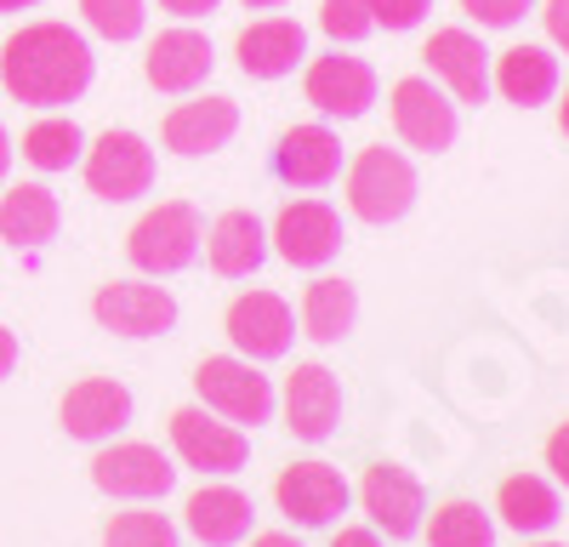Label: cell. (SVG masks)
<instances>
[{
	"mask_svg": "<svg viewBox=\"0 0 569 547\" xmlns=\"http://www.w3.org/2000/svg\"><path fill=\"white\" fill-rule=\"evenodd\" d=\"M421 58H427V69H433L456 91V103L479 109L490 98V52L479 46V34H467V29H433V34H427V46H421Z\"/></svg>",
	"mask_w": 569,
	"mask_h": 547,
	"instance_id": "9a60e30c",
	"label": "cell"
},
{
	"mask_svg": "<svg viewBox=\"0 0 569 547\" xmlns=\"http://www.w3.org/2000/svg\"><path fill=\"white\" fill-rule=\"evenodd\" d=\"M86 189L98 200H137L154 189V149L137 131H103L86 149Z\"/></svg>",
	"mask_w": 569,
	"mask_h": 547,
	"instance_id": "5b68a950",
	"label": "cell"
},
{
	"mask_svg": "<svg viewBox=\"0 0 569 547\" xmlns=\"http://www.w3.org/2000/svg\"><path fill=\"white\" fill-rule=\"evenodd\" d=\"M240 69L251 74V80H284L302 58H308V34H302V23L297 18H262V23H251L246 34H240Z\"/></svg>",
	"mask_w": 569,
	"mask_h": 547,
	"instance_id": "ffe728a7",
	"label": "cell"
},
{
	"mask_svg": "<svg viewBox=\"0 0 569 547\" xmlns=\"http://www.w3.org/2000/svg\"><path fill=\"white\" fill-rule=\"evenodd\" d=\"M337 422H342V382L313 359L297 365V371L284 377V428L308 445H319V439L337 434Z\"/></svg>",
	"mask_w": 569,
	"mask_h": 547,
	"instance_id": "5bb4252c",
	"label": "cell"
},
{
	"mask_svg": "<svg viewBox=\"0 0 569 547\" xmlns=\"http://www.w3.org/2000/svg\"><path fill=\"white\" fill-rule=\"evenodd\" d=\"M18 371V337L7 331V326H0V382H7Z\"/></svg>",
	"mask_w": 569,
	"mask_h": 547,
	"instance_id": "74e56055",
	"label": "cell"
},
{
	"mask_svg": "<svg viewBox=\"0 0 569 547\" xmlns=\"http://www.w3.org/2000/svg\"><path fill=\"white\" fill-rule=\"evenodd\" d=\"M330 547H382V541H376V530H353V525H342L337 536H330Z\"/></svg>",
	"mask_w": 569,
	"mask_h": 547,
	"instance_id": "f35d334b",
	"label": "cell"
},
{
	"mask_svg": "<svg viewBox=\"0 0 569 547\" xmlns=\"http://www.w3.org/2000/svg\"><path fill=\"white\" fill-rule=\"evenodd\" d=\"M536 547H558V541H536Z\"/></svg>",
	"mask_w": 569,
	"mask_h": 547,
	"instance_id": "f6af8a7d",
	"label": "cell"
},
{
	"mask_svg": "<svg viewBox=\"0 0 569 547\" xmlns=\"http://www.w3.org/2000/svg\"><path fill=\"white\" fill-rule=\"evenodd\" d=\"M348 206L359 222H376V228L399 222L416 206V166L388 143H370L348 171Z\"/></svg>",
	"mask_w": 569,
	"mask_h": 547,
	"instance_id": "3957f363",
	"label": "cell"
},
{
	"mask_svg": "<svg viewBox=\"0 0 569 547\" xmlns=\"http://www.w3.org/2000/svg\"><path fill=\"white\" fill-rule=\"evenodd\" d=\"M251 547H302V541L284 536V530H268V536H251Z\"/></svg>",
	"mask_w": 569,
	"mask_h": 547,
	"instance_id": "ab89813d",
	"label": "cell"
},
{
	"mask_svg": "<svg viewBox=\"0 0 569 547\" xmlns=\"http://www.w3.org/2000/svg\"><path fill=\"white\" fill-rule=\"evenodd\" d=\"M171 445L200 474H240L251 463V439L233 422H217L211 410H194V405L171 410Z\"/></svg>",
	"mask_w": 569,
	"mask_h": 547,
	"instance_id": "ba28073f",
	"label": "cell"
},
{
	"mask_svg": "<svg viewBox=\"0 0 569 547\" xmlns=\"http://www.w3.org/2000/svg\"><path fill=\"white\" fill-rule=\"evenodd\" d=\"M359 501H365V514L376 519V530H388V536H416V530H421V514H427L421 479L405 474V468H393V463L365 468Z\"/></svg>",
	"mask_w": 569,
	"mask_h": 547,
	"instance_id": "2e32d148",
	"label": "cell"
},
{
	"mask_svg": "<svg viewBox=\"0 0 569 547\" xmlns=\"http://www.w3.org/2000/svg\"><path fill=\"white\" fill-rule=\"evenodd\" d=\"M273 171L297 189H325L342 177V137L330 126H291L273 149Z\"/></svg>",
	"mask_w": 569,
	"mask_h": 547,
	"instance_id": "ac0fdd59",
	"label": "cell"
},
{
	"mask_svg": "<svg viewBox=\"0 0 569 547\" xmlns=\"http://www.w3.org/2000/svg\"><path fill=\"white\" fill-rule=\"evenodd\" d=\"M222 331H228V342L240 348L246 359H284L291 342H297V314H291V302L273 297V291H246V297L228 302Z\"/></svg>",
	"mask_w": 569,
	"mask_h": 547,
	"instance_id": "52a82bcc",
	"label": "cell"
},
{
	"mask_svg": "<svg viewBox=\"0 0 569 547\" xmlns=\"http://www.w3.org/2000/svg\"><path fill=\"white\" fill-rule=\"evenodd\" d=\"M240 131V103L233 98H194V103H177L166 115V149L200 160L228 149V137Z\"/></svg>",
	"mask_w": 569,
	"mask_h": 547,
	"instance_id": "d6986e66",
	"label": "cell"
},
{
	"mask_svg": "<svg viewBox=\"0 0 569 547\" xmlns=\"http://www.w3.org/2000/svg\"><path fill=\"white\" fill-rule=\"evenodd\" d=\"M103 547H177V525L166 514H114Z\"/></svg>",
	"mask_w": 569,
	"mask_h": 547,
	"instance_id": "f546056e",
	"label": "cell"
},
{
	"mask_svg": "<svg viewBox=\"0 0 569 547\" xmlns=\"http://www.w3.org/2000/svg\"><path fill=\"white\" fill-rule=\"evenodd\" d=\"M541 23H547L552 46H563V52H569V0H547V7H541Z\"/></svg>",
	"mask_w": 569,
	"mask_h": 547,
	"instance_id": "d590c367",
	"label": "cell"
},
{
	"mask_svg": "<svg viewBox=\"0 0 569 547\" xmlns=\"http://www.w3.org/2000/svg\"><path fill=\"white\" fill-rule=\"evenodd\" d=\"M206 257H211V268L222 274V280H246V274H257L262 257H268V235H262L257 211H222L211 222V235H206Z\"/></svg>",
	"mask_w": 569,
	"mask_h": 547,
	"instance_id": "603a6c76",
	"label": "cell"
},
{
	"mask_svg": "<svg viewBox=\"0 0 569 547\" xmlns=\"http://www.w3.org/2000/svg\"><path fill=\"white\" fill-rule=\"evenodd\" d=\"M0 80L29 109H63L91 86V46L69 23H29L0 52Z\"/></svg>",
	"mask_w": 569,
	"mask_h": 547,
	"instance_id": "6da1fadb",
	"label": "cell"
},
{
	"mask_svg": "<svg viewBox=\"0 0 569 547\" xmlns=\"http://www.w3.org/2000/svg\"><path fill=\"white\" fill-rule=\"evenodd\" d=\"M182 514H188V530H194L206 547H233V541H246V536H251V519H257L251 496L233 490V485H206V490H194Z\"/></svg>",
	"mask_w": 569,
	"mask_h": 547,
	"instance_id": "7402d4cb",
	"label": "cell"
},
{
	"mask_svg": "<svg viewBox=\"0 0 569 547\" xmlns=\"http://www.w3.org/2000/svg\"><path fill=\"white\" fill-rule=\"evenodd\" d=\"M80 12H86V23L98 29L103 40H137L142 34V0H80Z\"/></svg>",
	"mask_w": 569,
	"mask_h": 547,
	"instance_id": "4dcf8cb0",
	"label": "cell"
},
{
	"mask_svg": "<svg viewBox=\"0 0 569 547\" xmlns=\"http://www.w3.org/2000/svg\"><path fill=\"white\" fill-rule=\"evenodd\" d=\"M200 211L188 200H160L154 211H142L126 235V257L142 268V274H177L200 257Z\"/></svg>",
	"mask_w": 569,
	"mask_h": 547,
	"instance_id": "7a4b0ae2",
	"label": "cell"
},
{
	"mask_svg": "<svg viewBox=\"0 0 569 547\" xmlns=\"http://www.w3.org/2000/svg\"><path fill=\"white\" fill-rule=\"evenodd\" d=\"M496 86H501L507 103L536 109L558 91V58L547 52V46H512V52L496 58Z\"/></svg>",
	"mask_w": 569,
	"mask_h": 547,
	"instance_id": "484cf974",
	"label": "cell"
},
{
	"mask_svg": "<svg viewBox=\"0 0 569 547\" xmlns=\"http://www.w3.org/2000/svg\"><path fill=\"white\" fill-rule=\"evenodd\" d=\"M91 314L98 326L114 331V337H166L177 326V297L166 286H149V280H109L91 297Z\"/></svg>",
	"mask_w": 569,
	"mask_h": 547,
	"instance_id": "8992f818",
	"label": "cell"
},
{
	"mask_svg": "<svg viewBox=\"0 0 569 547\" xmlns=\"http://www.w3.org/2000/svg\"><path fill=\"white\" fill-rule=\"evenodd\" d=\"M388 103H393V131L405 137L410 149H421V155H445V149L456 143V103L445 98L433 80H421V74L399 80Z\"/></svg>",
	"mask_w": 569,
	"mask_h": 547,
	"instance_id": "9c48e42d",
	"label": "cell"
},
{
	"mask_svg": "<svg viewBox=\"0 0 569 547\" xmlns=\"http://www.w3.org/2000/svg\"><path fill=\"white\" fill-rule=\"evenodd\" d=\"M91 485L103 496L149 501V496H166L177 485V468L160 456V445H109L91 456Z\"/></svg>",
	"mask_w": 569,
	"mask_h": 547,
	"instance_id": "8fae6325",
	"label": "cell"
},
{
	"mask_svg": "<svg viewBox=\"0 0 569 547\" xmlns=\"http://www.w3.org/2000/svg\"><path fill=\"white\" fill-rule=\"evenodd\" d=\"M80 149H86V137L74 120H40L23 131V160L40 171H69L80 160Z\"/></svg>",
	"mask_w": 569,
	"mask_h": 547,
	"instance_id": "f1b7e54d",
	"label": "cell"
},
{
	"mask_svg": "<svg viewBox=\"0 0 569 547\" xmlns=\"http://www.w3.org/2000/svg\"><path fill=\"white\" fill-rule=\"evenodd\" d=\"M427 541L433 547H496V519L479 501H445L427 519Z\"/></svg>",
	"mask_w": 569,
	"mask_h": 547,
	"instance_id": "83f0119b",
	"label": "cell"
},
{
	"mask_svg": "<svg viewBox=\"0 0 569 547\" xmlns=\"http://www.w3.org/2000/svg\"><path fill=\"white\" fill-rule=\"evenodd\" d=\"M166 12H177V18H206V12H217L222 0H160Z\"/></svg>",
	"mask_w": 569,
	"mask_h": 547,
	"instance_id": "8d00e7d4",
	"label": "cell"
},
{
	"mask_svg": "<svg viewBox=\"0 0 569 547\" xmlns=\"http://www.w3.org/2000/svg\"><path fill=\"white\" fill-rule=\"evenodd\" d=\"M308 103L337 115V120H359L370 103H376V69L365 58H313L308 63Z\"/></svg>",
	"mask_w": 569,
	"mask_h": 547,
	"instance_id": "e0dca14e",
	"label": "cell"
},
{
	"mask_svg": "<svg viewBox=\"0 0 569 547\" xmlns=\"http://www.w3.org/2000/svg\"><path fill=\"white\" fill-rule=\"evenodd\" d=\"M547 468H552L558 485H569V422H558V428L547 434Z\"/></svg>",
	"mask_w": 569,
	"mask_h": 547,
	"instance_id": "e575fe53",
	"label": "cell"
},
{
	"mask_svg": "<svg viewBox=\"0 0 569 547\" xmlns=\"http://www.w3.org/2000/svg\"><path fill=\"white\" fill-rule=\"evenodd\" d=\"M273 251L291 268H325L342 251V217L325 200H291L273 217Z\"/></svg>",
	"mask_w": 569,
	"mask_h": 547,
	"instance_id": "30bf717a",
	"label": "cell"
},
{
	"mask_svg": "<svg viewBox=\"0 0 569 547\" xmlns=\"http://www.w3.org/2000/svg\"><path fill=\"white\" fill-rule=\"evenodd\" d=\"M325 34L330 40H365L376 23H370V0H325V12H319Z\"/></svg>",
	"mask_w": 569,
	"mask_h": 547,
	"instance_id": "1f68e13d",
	"label": "cell"
},
{
	"mask_svg": "<svg viewBox=\"0 0 569 547\" xmlns=\"http://www.w3.org/2000/svg\"><path fill=\"white\" fill-rule=\"evenodd\" d=\"M496 514H501V525H512L518 536H547V530L563 519V501H558V490H552L541 474H512V479H501V490H496Z\"/></svg>",
	"mask_w": 569,
	"mask_h": 547,
	"instance_id": "d4e9b609",
	"label": "cell"
},
{
	"mask_svg": "<svg viewBox=\"0 0 569 547\" xmlns=\"http://www.w3.org/2000/svg\"><path fill=\"white\" fill-rule=\"evenodd\" d=\"M558 126H563V137H569V91H563V103H558Z\"/></svg>",
	"mask_w": 569,
	"mask_h": 547,
	"instance_id": "7bdbcfd3",
	"label": "cell"
},
{
	"mask_svg": "<svg viewBox=\"0 0 569 547\" xmlns=\"http://www.w3.org/2000/svg\"><path fill=\"white\" fill-rule=\"evenodd\" d=\"M58 222H63L58 195L40 189V182H18V189L0 195V240L18 246V251L23 246H46L58 235Z\"/></svg>",
	"mask_w": 569,
	"mask_h": 547,
	"instance_id": "cb8c5ba5",
	"label": "cell"
},
{
	"mask_svg": "<svg viewBox=\"0 0 569 547\" xmlns=\"http://www.w3.org/2000/svg\"><path fill=\"white\" fill-rule=\"evenodd\" d=\"M58 417H63V434L69 439L103 445V439H114L131 422V388L114 382V377H86V382H74L63 394Z\"/></svg>",
	"mask_w": 569,
	"mask_h": 547,
	"instance_id": "4fadbf2b",
	"label": "cell"
},
{
	"mask_svg": "<svg viewBox=\"0 0 569 547\" xmlns=\"http://www.w3.org/2000/svg\"><path fill=\"white\" fill-rule=\"evenodd\" d=\"M461 12H472L485 29H512L530 12V0H461Z\"/></svg>",
	"mask_w": 569,
	"mask_h": 547,
	"instance_id": "836d02e7",
	"label": "cell"
},
{
	"mask_svg": "<svg viewBox=\"0 0 569 547\" xmlns=\"http://www.w3.org/2000/svg\"><path fill=\"white\" fill-rule=\"evenodd\" d=\"M251 12H268V7H284V0H246Z\"/></svg>",
	"mask_w": 569,
	"mask_h": 547,
	"instance_id": "ee69618b",
	"label": "cell"
},
{
	"mask_svg": "<svg viewBox=\"0 0 569 547\" xmlns=\"http://www.w3.org/2000/svg\"><path fill=\"white\" fill-rule=\"evenodd\" d=\"M217 52L211 40L200 29H166L154 46H149V63H142V74H149L154 91H194L206 74H211Z\"/></svg>",
	"mask_w": 569,
	"mask_h": 547,
	"instance_id": "44dd1931",
	"label": "cell"
},
{
	"mask_svg": "<svg viewBox=\"0 0 569 547\" xmlns=\"http://www.w3.org/2000/svg\"><path fill=\"white\" fill-rule=\"evenodd\" d=\"M7 166H12V137H7V126H0V177H7Z\"/></svg>",
	"mask_w": 569,
	"mask_h": 547,
	"instance_id": "60d3db41",
	"label": "cell"
},
{
	"mask_svg": "<svg viewBox=\"0 0 569 547\" xmlns=\"http://www.w3.org/2000/svg\"><path fill=\"white\" fill-rule=\"evenodd\" d=\"M194 388H200L206 410L228 417L233 428H262V422L273 417V382L257 371V359H228V354H211V359H200Z\"/></svg>",
	"mask_w": 569,
	"mask_h": 547,
	"instance_id": "277c9868",
	"label": "cell"
},
{
	"mask_svg": "<svg viewBox=\"0 0 569 547\" xmlns=\"http://www.w3.org/2000/svg\"><path fill=\"white\" fill-rule=\"evenodd\" d=\"M353 319H359V291L337 280V274H325V280L302 291V331L313 342H342L353 331Z\"/></svg>",
	"mask_w": 569,
	"mask_h": 547,
	"instance_id": "4316f807",
	"label": "cell"
},
{
	"mask_svg": "<svg viewBox=\"0 0 569 547\" xmlns=\"http://www.w3.org/2000/svg\"><path fill=\"white\" fill-rule=\"evenodd\" d=\"M273 501L284 519L313 530V525H330L337 514H348V479L330 463H291L273 479Z\"/></svg>",
	"mask_w": 569,
	"mask_h": 547,
	"instance_id": "7c38bea8",
	"label": "cell"
},
{
	"mask_svg": "<svg viewBox=\"0 0 569 547\" xmlns=\"http://www.w3.org/2000/svg\"><path fill=\"white\" fill-rule=\"evenodd\" d=\"M23 7H40V0H0V12H23Z\"/></svg>",
	"mask_w": 569,
	"mask_h": 547,
	"instance_id": "b9f144b4",
	"label": "cell"
},
{
	"mask_svg": "<svg viewBox=\"0 0 569 547\" xmlns=\"http://www.w3.org/2000/svg\"><path fill=\"white\" fill-rule=\"evenodd\" d=\"M433 0H370V23L376 29H416Z\"/></svg>",
	"mask_w": 569,
	"mask_h": 547,
	"instance_id": "d6a6232c",
	"label": "cell"
}]
</instances>
